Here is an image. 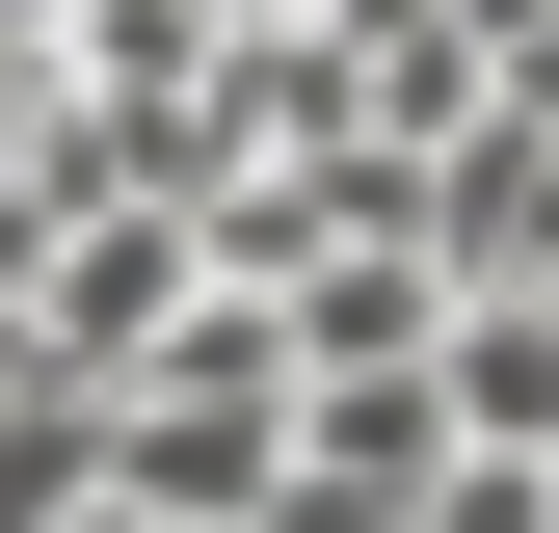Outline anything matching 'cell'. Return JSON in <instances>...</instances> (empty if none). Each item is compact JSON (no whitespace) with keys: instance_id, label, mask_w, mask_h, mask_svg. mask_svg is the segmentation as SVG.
I'll use <instances>...</instances> for the list:
<instances>
[{"instance_id":"obj_1","label":"cell","mask_w":559,"mask_h":533,"mask_svg":"<svg viewBox=\"0 0 559 533\" xmlns=\"http://www.w3.org/2000/svg\"><path fill=\"white\" fill-rule=\"evenodd\" d=\"M214 294V240H187V187H81L27 266H0V347H53V374H133L160 320Z\"/></svg>"},{"instance_id":"obj_2","label":"cell","mask_w":559,"mask_h":533,"mask_svg":"<svg viewBox=\"0 0 559 533\" xmlns=\"http://www.w3.org/2000/svg\"><path fill=\"white\" fill-rule=\"evenodd\" d=\"M294 507H453V374H427V347L294 374Z\"/></svg>"}]
</instances>
